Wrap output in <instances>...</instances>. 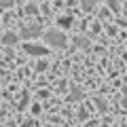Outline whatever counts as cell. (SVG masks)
I'll return each instance as SVG.
<instances>
[{"instance_id":"30bf717a","label":"cell","mask_w":127,"mask_h":127,"mask_svg":"<svg viewBox=\"0 0 127 127\" xmlns=\"http://www.w3.org/2000/svg\"><path fill=\"white\" fill-rule=\"evenodd\" d=\"M108 4H110V6H112V9H114V11H119V4H117V0H108Z\"/></svg>"},{"instance_id":"7c38bea8","label":"cell","mask_w":127,"mask_h":127,"mask_svg":"<svg viewBox=\"0 0 127 127\" xmlns=\"http://www.w3.org/2000/svg\"><path fill=\"white\" fill-rule=\"evenodd\" d=\"M0 127H2V125H0Z\"/></svg>"},{"instance_id":"9c48e42d","label":"cell","mask_w":127,"mask_h":127,"mask_svg":"<svg viewBox=\"0 0 127 127\" xmlns=\"http://www.w3.org/2000/svg\"><path fill=\"white\" fill-rule=\"evenodd\" d=\"M95 106H100V110H106V102L104 100H95Z\"/></svg>"},{"instance_id":"7a4b0ae2","label":"cell","mask_w":127,"mask_h":127,"mask_svg":"<svg viewBox=\"0 0 127 127\" xmlns=\"http://www.w3.org/2000/svg\"><path fill=\"white\" fill-rule=\"evenodd\" d=\"M26 51L30 55H47V47H38V45H26Z\"/></svg>"},{"instance_id":"277c9868","label":"cell","mask_w":127,"mask_h":127,"mask_svg":"<svg viewBox=\"0 0 127 127\" xmlns=\"http://www.w3.org/2000/svg\"><path fill=\"white\" fill-rule=\"evenodd\" d=\"M2 42H4V45H15V42H17V36H15V34H6L4 38H2Z\"/></svg>"},{"instance_id":"52a82bcc","label":"cell","mask_w":127,"mask_h":127,"mask_svg":"<svg viewBox=\"0 0 127 127\" xmlns=\"http://www.w3.org/2000/svg\"><path fill=\"white\" fill-rule=\"evenodd\" d=\"M70 23H72V19H70V17H66V19H59V26H70Z\"/></svg>"},{"instance_id":"8992f818","label":"cell","mask_w":127,"mask_h":127,"mask_svg":"<svg viewBox=\"0 0 127 127\" xmlns=\"http://www.w3.org/2000/svg\"><path fill=\"white\" fill-rule=\"evenodd\" d=\"M81 97H83V91H78L76 87H74L72 89V100H81Z\"/></svg>"},{"instance_id":"ba28073f","label":"cell","mask_w":127,"mask_h":127,"mask_svg":"<svg viewBox=\"0 0 127 127\" xmlns=\"http://www.w3.org/2000/svg\"><path fill=\"white\" fill-rule=\"evenodd\" d=\"M76 45L83 47V49H87V40H85V38H76Z\"/></svg>"},{"instance_id":"5b68a950","label":"cell","mask_w":127,"mask_h":127,"mask_svg":"<svg viewBox=\"0 0 127 127\" xmlns=\"http://www.w3.org/2000/svg\"><path fill=\"white\" fill-rule=\"evenodd\" d=\"M81 2H83V9H85V11H91V9H93V2H95V0H81Z\"/></svg>"},{"instance_id":"8fae6325","label":"cell","mask_w":127,"mask_h":127,"mask_svg":"<svg viewBox=\"0 0 127 127\" xmlns=\"http://www.w3.org/2000/svg\"><path fill=\"white\" fill-rule=\"evenodd\" d=\"M125 17H127V4H125Z\"/></svg>"},{"instance_id":"3957f363","label":"cell","mask_w":127,"mask_h":127,"mask_svg":"<svg viewBox=\"0 0 127 127\" xmlns=\"http://www.w3.org/2000/svg\"><path fill=\"white\" fill-rule=\"evenodd\" d=\"M21 34H23L26 38H34V36H38V34H40V28H38V26H26Z\"/></svg>"},{"instance_id":"6da1fadb","label":"cell","mask_w":127,"mask_h":127,"mask_svg":"<svg viewBox=\"0 0 127 127\" xmlns=\"http://www.w3.org/2000/svg\"><path fill=\"white\" fill-rule=\"evenodd\" d=\"M47 42L51 47H64L66 45V36L57 30H51V32H47Z\"/></svg>"}]
</instances>
